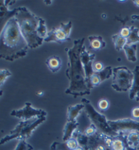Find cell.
I'll return each mask as SVG.
<instances>
[{"label": "cell", "instance_id": "cell-35", "mask_svg": "<svg viewBox=\"0 0 139 150\" xmlns=\"http://www.w3.org/2000/svg\"><path fill=\"white\" fill-rule=\"evenodd\" d=\"M43 92H39V93H38V95H40V96H41V95H43Z\"/></svg>", "mask_w": 139, "mask_h": 150}, {"label": "cell", "instance_id": "cell-12", "mask_svg": "<svg viewBox=\"0 0 139 150\" xmlns=\"http://www.w3.org/2000/svg\"><path fill=\"white\" fill-rule=\"evenodd\" d=\"M132 72L134 73V80L129 93L130 100L135 99L139 93V66H136Z\"/></svg>", "mask_w": 139, "mask_h": 150}, {"label": "cell", "instance_id": "cell-15", "mask_svg": "<svg viewBox=\"0 0 139 150\" xmlns=\"http://www.w3.org/2000/svg\"><path fill=\"white\" fill-rule=\"evenodd\" d=\"M84 104L78 103L74 105H69L67 110V121H76L77 117L79 116L83 109H84Z\"/></svg>", "mask_w": 139, "mask_h": 150}, {"label": "cell", "instance_id": "cell-27", "mask_svg": "<svg viewBox=\"0 0 139 150\" xmlns=\"http://www.w3.org/2000/svg\"><path fill=\"white\" fill-rule=\"evenodd\" d=\"M130 33V28L128 27V26H125L123 28H122V30H120V34L122 37H124V38L127 39L128 37H129Z\"/></svg>", "mask_w": 139, "mask_h": 150}, {"label": "cell", "instance_id": "cell-5", "mask_svg": "<svg viewBox=\"0 0 139 150\" xmlns=\"http://www.w3.org/2000/svg\"><path fill=\"white\" fill-rule=\"evenodd\" d=\"M113 82L111 87L119 92L130 90L133 83L134 73L125 67L113 68Z\"/></svg>", "mask_w": 139, "mask_h": 150}, {"label": "cell", "instance_id": "cell-32", "mask_svg": "<svg viewBox=\"0 0 139 150\" xmlns=\"http://www.w3.org/2000/svg\"><path fill=\"white\" fill-rule=\"evenodd\" d=\"M133 3H134V5L139 8V0H138V1H137V0H136V1H133Z\"/></svg>", "mask_w": 139, "mask_h": 150}, {"label": "cell", "instance_id": "cell-34", "mask_svg": "<svg viewBox=\"0 0 139 150\" xmlns=\"http://www.w3.org/2000/svg\"><path fill=\"white\" fill-rule=\"evenodd\" d=\"M126 150H138V149H131V148H130V147H128V146H127V145H126Z\"/></svg>", "mask_w": 139, "mask_h": 150}, {"label": "cell", "instance_id": "cell-6", "mask_svg": "<svg viewBox=\"0 0 139 150\" xmlns=\"http://www.w3.org/2000/svg\"><path fill=\"white\" fill-rule=\"evenodd\" d=\"M81 101H82L83 104H84L85 105L84 109L88 116L93 122V124L99 128L103 131V133L107 134V135L113 137H118L119 135L118 133L114 132L111 129V128L110 127L109 123H108V120L106 118V116L97 112L89 100L83 98Z\"/></svg>", "mask_w": 139, "mask_h": 150}, {"label": "cell", "instance_id": "cell-13", "mask_svg": "<svg viewBox=\"0 0 139 150\" xmlns=\"http://www.w3.org/2000/svg\"><path fill=\"white\" fill-rule=\"evenodd\" d=\"M46 64L50 71L55 73L61 70L62 67L61 59L57 56H50L46 59Z\"/></svg>", "mask_w": 139, "mask_h": 150}, {"label": "cell", "instance_id": "cell-28", "mask_svg": "<svg viewBox=\"0 0 139 150\" xmlns=\"http://www.w3.org/2000/svg\"><path fill=\"white\" fill-rule=\"evenodd\" d=\"M93 70L94 72H101L103 70V64L101 62H96L93 65Z\"/></svg>", "mask_w": 139, "mask_h": 150}, {"label": "cell", "instance_id": "cell-7", "mask_svg": "<svg viewBox=\"0 0 139 150\" xmlns=\"http://www.w3.org/2000/svg\"><path fill=\"white\" fill-rule=\"evenodd\" d=\"M71 27V21H69L67 24L61 23L59 27L53 28L50 32L48 33V35L44 39V41H54L58 43H62L63 42L70 41V33Z\"/></svg>", "mask_w": 139, "mask_h": 150}, {"label": "cell", "instance_id": "cell-33", "mask_svg": "<svg viewBox=\"0 0 139 150\" xmlns=\"http://www.w3.org/2000/svg\"><path fill=\"white\" fill-rule=\"evenodd\" d=\"M74 150H84V149H83V147L79 146V147H78V148H76V149H74Z\"/></svg>", "mask_w": 139, "mask_h": 150}, {"label": "cell", "instance_id": "cell-16", "mask_svg": "<svg viewBox=\"0 0 139 150\" xmlns=\"http://www.w3.org/2000/svg\"><path fill=\"white\" fill-rule=\"evenodd\" d=\"M111 149V150H126V142L124 133H120L118 137H114Z\"/></svg>", "mask_w": 139, "mask_h": 150}, {"label": "cell", "instance_id": "cell-22", "mask_svg": "<svg viewBox=\"0 0 139 150\" xmlns=\"http://www.w3.org/2000/svg\"><path fill=\"white\" fill-rule=\"evenodd\" d=\"M33 147L30 144L26 142L25 139H19L17 146L14 150H33Z\"/></svg>", "mask_w": 139, "mask_h": 150}, {"label": "cell", "instance_id": "cell-2", "mask_svg": "<svg viewBox=\"0 0 139 150\" xmlns=\"http://www.w3.org/2000/svg\"><path fill=\"white\" fill-rule=\"evenodd\" d=\"M27 42L22 35L16 18L8 20L0 37V57L12 62L25 56L29 49Z\"/></svg>", "mask_w": 139, "mask_h": 150}, {"label": "cell", "instance_id": "cell-31", "mask_svg": "<svg viewBox=\"0 0 139 150\" xmlns=\"http://www.w3.org/2000/svg\"><path fill=\"white\" fill-rule=\"evenodd\" d=\"M131 18L134 21H139V15H133L132 16Z\"/></svg>", "mask_w": 139, "mask_h": 150}, {"label": "cell", "instance_id": "cell-10", "mask_svg": "<svg viewBox=\"0 0 139 150\" xmlns=\"http://www.w3.org/2000/svg\"><path fill=\"white\" fill-rule=\"evenodd\" d=\"M80 56H81V63H82L83 67L84 68V70L86 72V76L87 81L88 83H89L90 88H91L92 89V88L90 83V76H91L95 72L94 71L93 65H92L93 61L94 60V59H95V54L90 53L88 51L86 50V47L83 45L82 49H81Z\"/></svg>", "mask_w": 139, "mask_h": 150}, {"label": "cell", "instance_id": "cell-9", "mask_svg": "<svg viewBox=\"0 0 139 150\" xmlns=\"http://www.w3.org/2000/svg\"><path fill=\"white\" fill-rule=\"evenodd\" d=\"M46 114L47 113L46 111L41 109L34 108L31 103L29 102L25 103V105L23 108L14 110L10 113L11 116L17 117L18 118L21 119L22 121H26L41 116H46Z\"/></svg>", "mask_w": 139, "mask_h": 150}, {"label": "cell", "instance_id": "cell-29", "mask_svg": "<svg viewBox=\"0 0 139 150\" xmlns=\"http://www.w3.org/2000/svg\"><path fill=\"white\" fill-rule=\"evenodd\" d=\"M132 116L135 120H138L139 119V107L134 108L132 110Z\"/></svg>", "mask_w": 139, "mask_h": 150}, {"label": "cell", "instance_id": "cell-24", "mask_svg": "<svg viewBox=\"0 0 139 150\" xmlns=\"http://www.w3.org/2000/svg\"><path fill=\"white\" fill-rule=\"evenodd\" d=\"M96 131L97 127L95 125L93 124V123H92V124L85 130L84 134L88 137H92L94 135V134H96Z\"/></svg>", "mask_w": 139, "mask_h": 150}, {"label": "cell", "instance_id": "cell-4", "mask_svg": "<svg viewBox=\"0 0 139 150\" xmlns=\"http://www.w3.org/2000/svg\"><path fill=\"white\" fill-rule=\"evenodd\" d=\"M46 120V116H41L39 118L31 119L26 121H21L19 123L14 129L10 131L8 135L4 137L1 139V145H3L6 142L17 139H29L31 136L34 131L39 125Z\"/></svg>", "mask_w": 139, "mask_h": 150}, {"label": "cell", "instance_id": "cell-14", "mask_svg": "<svg viewBox=\"0 0 139 150\" xmlns=\"http://www.w3.org/2000/svg\"><path fill=\"white\" fill-rule=\"evenodd\" d=\"M125 142L127 146L130 148L136 149H138L139 145V131H132L129 132L127 136H125Z\"/></svg>", "mask_w": 139, "mask_h": 150}, {"label": "cell", "instance_id": "cell-26", "mask_svg": "<svg viewBox=\"0 0 139 150\" xmlns=\"http://www.w3.org/2000/svg\"><path fill=\"white\" fill-rule=\"evenodd\" d=\"M98 105V108H100V110L104 111V110H106L108 109V108H109V101H108L107 100H101L99 101Z\"/></svg>", "mask_w": 139, "mask_h": 150}, {"label": "cell", "instance_id": "cell-25", "mask_svg": "<svg viewBox=\"0 0 139 150\" xmlns=\"http://www.w3.org/2000/svg\"><path fill=\"white\" fill-rule=\"evenodd\" d=\"M11 75H12L11 72L7 69H1L0 70V85L1 86L5 82L6 79Z\"/></svg>", "mask_w": 139, "mask_h": 150}, {"label": "cell", "instance_id": "cell-30", "mask_svg": "<svg viewBox=\"0 0 139 150\" xmlns=\"http://www.w3.org/2000/svg\"><path fill=\"white\" fill-rule=\"evenodd\" d=\"M94 150H107V149H106V147L105 145L99 144L98 145H97Z\"/></svg>", "mask_w": 139, "mask_h": 150}, {"label": "cell", "instance_id": "cell-1", "mask_svg": "<svg viewBox=\"0 0 139 150\" xmlns=\"http://www.w3.org/2000/svg\"><path fill=\"white\" fill-rule=\"evenodd\" d=\"M84 41V38L75 40L73 47L65 49L69 59L65 74L70 81L65 93L73 96L74 98L90 95L91 91L81 61L80 55Z\"/></svg>", "mask_w": 139, "mask_h": 150}, {"label": "cell", "instance_id": "cell-20", "mask_svg": "<svg viewBox=\"0 0 139 150\" xmlns=\"http://www.w3.org/2000/svg\"><path fill=\"white\" fill-rule=\"evenodd\" d=\"M139 29L138 28L132 26L130 27V33L127 38V45H131L139 42Z\"/></svg>", "mask_w": 139, "mask_h": 150}, {"label": "cell", "instance_id": "cell-18", "mask_svg": "<svg viewBox=\"0 0 139 150\" xmlns=\"http://www.w3.org/2000/svg\"><path fill=\"white\" fill-rule=\"evenodd\" d=\"M136 50H137V45L136 44H133V45H125L123 47V50L125 51V54H126L127 58L129 61L135 62L137 61V58H136Z\"/></svg>", "mask_w": 139, "mask_h": 150}, {"label": "cell", "instance_id": "cell-38", "mask_svg": "<svg viewBox=\"0 0 139 150\" xmlns=\"http://www.w3.org/2000/svg\"><path fill=\"white\" fill-rule=\"evenodd\" d=\"M138 149H139V147H138Z\"/></svg>", "mask_w": 139, "mask_h": 150}, {"label": "cell", "instance_id": "cell-23", "mask_svg": "<svg viewBox=\"0 0 139 150\" xmlns=\"http://www.w3.org/2000/svg\"><path fill=\"white\" fill-rule=\"evenodd\" d=\"M66 145H67V148L70 150H74L79 146V143L77 141L76 139L71 138L70 139L66 142Z\"/></svg>", "mask_w": 139, "mask_h": 150}, {"label": "cell", "instance_id": "cell-3", "mask_svg": "<svg viewBox=\"0 0 139 150\" xmlns=\"http://www.w3.org/2000/svg\"><path fill=\"white\" fill-rule=\"evenodd\" d=\"M14 17L16 18L21 33L27 42L29 47L34 49L41 45L44 39L40 37L38 33L40 18L32 14L25 7L18 8Z\"/></svg>", "mask_w": 139, "mask_h": 150}, {"label": "cell", "instance_id": "cell-17", "mask_svg": "<svg viewBox=\"0 0 139 150\" xmlns=\"http://www.w3.org/2000/svg\"><path fill=\"white\" fill-rule=\"evenodd\" d=\"M88 39L90 41V47L92 50L98 51L105 47L106 43L101 36H90Z\"/></svg>", "mask_w": 139, "mask_h": 150}, {"label": "cell", "instance_id": "cell-21", "mask_svg": "<svg viewBox=\"0 0 139 150\" xmlns=\"http://www.w3.org/2000/svg\"><path fill=\"white\" fill-rule=\"evenodd\" d=\"M48 30H47V27L46 26V21L45 20L42 18L39 19V25L38 28V33L40 37L43 39H45L44 37L48 35Z\"/></svg>", "mask_w": 139, "mask_h": 150}, {"label": "cell", "instance_id": "cell-37", "mask_svg": "<svg viewBox=\"0 0 139 150\" xmlns=\"http://www.w3.org/2000/svg\"><path fill=\"white\" fill-rule=\"evenodd\" d=\"M135 98H139V93H138V95H137V96H136Z\"/></svg>", "mask_w": 139, "mask_h": 150}, {"label": "cell", "instance_id": "cell-36", "mask_svg": "<svg viewBox=\"0 0 139 150\" xmlns=\"http://www.w3.org/2000/svg\"><path fill=\"white\" fill-rule=\"evenodd\" d=\"M134 100H135L136 101H138V102H139V98H135Z\"/></svg>", "mask_w": 139, "mask_h": 150}, {"label": "cell", "instance_id": "cell-19", "mask_svg": "<svg viewBox=\"0 0 139 150\" xmlns=\"http://www.w3.org/2000/svg\"><path fill=\"white\" fill-rule=\"evenodd\" d=\"M112 39L114 43L115 50L118 52L123 50L124 46L127 44V39L122 37L120 33L115 34L112 36Z\"/></svg>", "mask_w": 139, "mask_h": 150}, {"label": "cell", "instance_id": "cell-11", "mask_svg": "<svg viewBox=\"0 0 139 150\" xmlns=\"http://www.w3.org/2000/svg\"><path fill=\"white\" fill-rule=\"evenodd\" d=\"M79 123L77 121H67L63 130V142H66L71 138H72V136L73 135Z\"/></svg>", "mask_w": 139, "mask_h": 150}, {"label": "cell", "instance_id": "cell-8", "mask_svg": "<svg viewBox=\"0 0 139 150\" xmlns=\"http://www.w3.org/2000/svg\"><path fill=\"white\" fill-rule=\"evenodd\" d=\"M108 123L114 132L118 134L132 131H139V120L131 118H123L116 120H108Z\"/></svg>", "mask_w": 139, "mask_h": 150}]
</instances>
